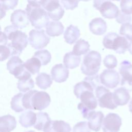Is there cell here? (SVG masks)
<instances>
[{
	"mask_svg": "<svg viewBox=\"0 0 132 132\" xmlns=\"http://www.w3.org/2000/svg\"><path fill=\"white\" fill-rule=\"evenodd\" d=\"M4 33L8 40L11 41L7 44L11 51V56H19L28 44L27 35L13 25L6 26Z\"/></svg>",
	"mask_w": 132,
	"mask_h": 132,
	"instance_id": "6da1fadb",
	"label": "cell"
},
{
	"mask_svg": "<svg viewBox=\"0 0 132 132\" xmlns=\"http://www.w3.org/2000/svg\"><path fill=\"white\" fill-rule=\"evenodd\" d=\"M31 24L36 29H42L49 23V16L40 4L28 3L25 9Z\"/></svg>",
	"mask_w": 132,
	"mask_h": 132,
	"instance_id": "7a4b0ae2",
	"label": "cell"
},
{
	"mask_svg": "<svg viewBox=\"0 0 132 132\" xmlns=\"http://www.w3.org/2000/svg\"><path fill=\"white\" fill-rule=\"evenodd\" d=\"M103 44L105 48L112 50L118 54H122L128 49L129 43L125 37L111 32L104 36Z\"/></svg>",
	"mask_w": 132,
	"mask_h": 132,
	"instance_id": "3957f363",
	"label": "cell"
},
{
	"mask_svg": "<svg viewBox=\"0 0 132 132\" xmlns=\"http://www.w3.org/2000/svg\"><path fill=\"white\" fill-rule=\"evenodd\" d=\"M101 63L100 53L97 51H91L85 55L81 65V71L86 75H94L98 72Z\"/></svg>",
	"mask_w": 132,
	"mask_h": 132,
	"instance_id": "277c9868",
	"label": "cell"
},
{
	"mask_svg": "<svg viewBox=\"0 0 132 132\" xmlns=\"http://www.w3.org/2000/svg\"><path fill=\"white\" fill-rule=\"evenodd\" d=\"M81 100L77 106L78 109L80 110L84 118L88 119L89 115L96 108L97 105V100L95 98L93 92L90 91H85L80 95Z\"/></svg>",
	"mask_w": 132,
	"mask_h": 132,
	"instance_id": "5b68a950",
	"label": "cell"
},
{
	"mask_svg": "<svg viewBox=\"0 0 132 132\" xmlns=\"http://www.w3.org/2000/svg\"><path fill=\"white\" fill-rule=\"evenodd\" d=\"M7 68L9 73L19 80L31 78L30 73L26 69L24 63L19 56H12L7 63Z\"/></svg>",
	"mask_w": 132,
	"mask_h": 132,
	"instance_id": "8992f818",
	"label": "cell"
},
{
	"mask_svg": "<svg viewBox=\"0 0 132 132\" xmlns=\"http://www.w3.org/2000/svg\"><path fill=\"white\" fill-rule=\"evenodd\" d=\"M95 94L101 107L113 110L118 107L114 102L113 93L104 86H98L95 89Z\"/></svg>",
	"mask_w": 132,
	"mask_h": 132,
	"instance_id": "52a82bcc",
	"label": "cell"
},
{
	"mask_svg": "<svg viewBox=\"0 0 132 132\" xmlns=\"http://www.w3.org/2000/svg\"><path fill=\"white\" fill-rule=\"evenodd\" d=\"M40 5L46 10L50 18L54 21L59 20L64 15V10L59 0H41Z\"/></svg>",
	"mask_w": 132,
	"mask_h": 132,
	"instance_id": "ba28073f",
	"label": "cell"
},
{
	"mask_svg": "<svg viewBox=\"0 0 132 132\" xmlns=\"http://www.w3.org/2000/svg\"><path fill=\"white\" fill-rule=\"evenodd\" d=\"M28 40L30 45L36 50L42 49L45 47L50 41L44 30L32 29L29 33Z\"/></svg>",
	"mask_w": 132,
	"mask_h": 132,
	"instance_id": "9c48e42d",
	"label": "cell"
},
{
	"mask_svg": "<svg viewBox=\"0 0 132 132\" xmlns=\"http://www.w3.org/2000/svg\"><path fill=\"white\" fill-rule=\"evenodd\" d=\"M119 73L122 77L121 85L128 91H132V64L128 60L120 63Z\"/></svg>",
	"mask_w": 132,
	"mask_h": 132,
	"instance_id": "30bf717a",
	"label": "cell"
},
{
	"mask_svg": "<svg viewBox=\"0 0 132 132\" xmlns=\"http://www.w3.org/2000/svg\"><path fill=\"white\" fill-rule=\"evenodd\" d=\"M50 103L51 97L47 92L35 90L30 99V104L32 109L43 110L50 105Z\"/></svg>",
	"mask_w": 132,
	"mask_h": 132,
	"instance_id": "8fae6325",
	"label": "cell"
},
{
	"mask_svg": "<svg viewBox=\"0 0 132 132\" xmlns=\"http://www.w3.org/2000/svg\"><path fill=\"white\" fill-rule=\"evenodd\" d=\"M122 125V119L117 113H109L104 118L102 124L103 132H119Z\"/></svg>",
	"mask_w": 132,
	"mask_h": 132,
	"instance_id": "7c38bea8",
	"label": "cell"
},
{
	"mask_svg": "<svg viewBox=\"0 0 132 132\" xmlns=\"http://www.w3.org/2000/svg\"><path fill=\"white\" fill-rule=\"evenodd\" d=\"M101 83L109 89H114L120 82L118 72L112 69L104 70L100 75Z\"/></svg>",
	"mask_w": 132,
	"mask_h": 132,
	"instance_id": "4fadbf2b",
	"label": "cell"
},
{
	"mask_svg": "<svg viewBox=\"0 0 132 132\" xmlns=\"http://www.w3.org/2000/svg\"><path fill=\"white\" fill-rule=\"evenodd\" d=\"M102 15L106 19L116 18L120 12L118 7L110 0H106L102 3L96 8Z\"/></svg>",
	"mask_w": 132,
	"mask_h": 132,
	"instance_id": "5bb4252c",
	"label": "cell"
},
{
	"mask_svg": "<svg viewBox=\"0 0 132 132\" xmlns=\"http://www.w3.org/2000/svg\"><path fill=\"white\" fill-rule=\"evenodd\" d=\"M10 21L13 25L18 28L26 27L29 23V20L25 10L18 9L11 14Z\"/></svg>",
	"mask_w": 132,
	"mask_h": 132,
	"instance_id": "9a60e30c",
	"label": "cell"
},
{
	"mask_svg": "<svg viewBox=\"0 0 132 132\" xmlns=\"http://www.w3.org/2000/svg\"><path fill=\"white\" fill-rule=\"evenodd\" d=\"M53 80L55 82L61 83L65 81L69 77V71L62 64H57L54 65L51 71Z\"/></svg>",
	"mask_w": 132,
	"mask_h": 132,
	"instance_id": "2e32d148",
	"label": "cell"
},
{
	"mask_svg": "<svg viewBox=\"0 0 132 132\" xmlns=\"http://www.w3.org/2000/svg\"><path fill=\"white\" fill-rule=\"evenodd\" d=\"M70 124L62 120H54L46 125L43 132H71Z\"/></svg>",
	"mask_w": 132,
	"mask_h": 132,
	"instance_id": "e0dca14e",
	"label": "cell"
},
{
	"mask_svg": "<svg viewBox=\"0 0 132 132\" xmlns=\"http://www.w3.org/2000/svg\"><path fill=\"white\" fill-rule=\"evenodd\" d=\"M104 118V114L101 111L92 112L87 119L89 128L94 131H98L102 125Z\"/></svg>",
	"mask_w": 132,
	"mask_h": 132,
	"instance_id": "ac0fdd59",
	"label": "cell"
},
{
	"mask_svg": "<svg viewBox=\"0 0 132 132\" xmlns=\"http://www.w3.org/2000/svg\"><path fill=\"white\" fill-rule=\"evenodd\" d=\"M130 96L128 90L124 87H120L114 90L113 92V98L117 106H124L129 101Z\"/></svg>",
	"mask_w": 132,
	"mask_h": 132,
	"instance_id": "d6986e66",
	"label": "cell"
},
{
	"mask_svg": "<svg viewBox=\"0 0 132 132\" xmlns=\"http://www.w3.org/2000/svg\"><path fill=\"white\" fill-rule=\"evenodd\" d=\"M106 22L101 18L93 19L89 23V29L91 32L95 35H102L107 30Z\"/></svg>",
	"mask_w": 132,
	"mask_h": 132,
	"instance_id": "ffe728a7",
	"label": "cell"
},
{
	"mask_svg": "<svg viewBox=\"0 0 132 132\" xmlns=\"http://www.w3.org/2000/svg\"><path fill=\"white\" fill-rule=\"evenodd\" d=\"M16 126V121L14 116L7 114L0 118V132H11Z\"/></svg>",
	"mask_w": 132,
	"mask_h": 132,
	"instance_id": "44dd1931",
	"label": "cell"
},
{
	"mask_svg": "<svg viewBox=\"0 0 132 132\" xmlns=\"http://www.w3.org/2000/svg\"><path fill=\"white\" fill-rule=\"evenodd\" d=\"M36 119L37 114L31 110H27L20 116L19 122L23 127L28 128L35 125Z\"/></svg>",
	"mask_w": 132,
	"mask_h": 132,
	"instance_id": "7402d4cb",
	"label": "cell"
},
{
	"mask_svg": "<svg viewBox=\"0 0 132 132\" xmlns=\"http://www.w3.org/2000/svg\"><path fill=\"white\" fill-rule=\"evenodd\" d=\"M80 35V30L78 27L76 26L70 25L64 31L63 37L67 43L72 44L77 40Z\"/></svg>",
	"mask_w": 132,
	"mask_h": 132,
	"instance_id": "603a6c76",
	"label": "cell"
},
{
	"mask_svg": "<svg viewBox=\"0 0 132 132\" xmlns=\"http://www.w3.org/2000/svg\"><path fill=\"white\" fill-rule=\"evenodd\" d=\"M64 30V26L59 21L49 22L46 26V33L50 37H56L61 35Z\"/></svg>",
	"mask_w": 132,
	"mask_h": 132,
	"instance_id": "cb8c5ba5",
	"label": "cell"
},
{
	"mask_svg": "<svg viewBox=\"0 0 132 132\" xmlns=\"http://www.w3.org/2000/svg\"><path fill=\"white\" fill-rule=\"evenodd\" d=\"M80 60V56L75 55L73 52L66 53L63 57L64 66L71 69H75L78 67Z\"/></svg>",
	"mask_w": 132,
	"mask_h": 132,
	"instance_id": "d4e9b609",
	"label": "cell"
},
{
	"mask_svg": "<svg viewBox=\"0 0 132 132\" xmlns=\"http://www.w3.org/2000/svg\"><path fill=\"white\" fill-rule=\"evenodd\" d=\"M53 80L51 76L45 73H39L36 77L37 86L41 89H46L52 84Z\"/></svg>",
	"mask_w": 132,
	"mask_h": 132,
	"instance_id": "484cf974",
	"label": "cell"
},
{
	"mask_svg": "<svg viewBox=\"0 0 132 132\" xmlns=\"http://www.w3.org/2000/svg\"><path fill=\"white\" fill-rule=\"evenodd\" d=\"M51 121V119L47 113L39 112L37 113V119L34 128L38 130H43L46 125Z\"/></svg>",
	"mask_w": 132,
	"mask_h": 132,
	"instance_id": "4316f807",
	"label": "cell"
},
{
	"mask_svg": "<svg viewBox=\"0 0 132 132\" xmlns=\"http://www.w3.org/2000/svg\"><path fill=\"white\" fill-rule=\"evenodd\" d=\"M41 65L40 61L37 58L34 56L28 59L24 63V66L26 69L33 75L39 72Z\"/></svg>",
	"mask_w": 132,
	"mask_h": 132,
	"instance_id": "83f0119b",
	"label": "cell"
},
{
	"mask_svg": "<svg viewBox=\"0 0 132 132\" xmlns=\"http://www.w3.org/2000/svg\"><path fill=\"white\" fill-rule=\"evenodd\" d=\"M90 50V45L88 42L84 39L78 40L73 46V52L76 55L80 56L87 54Z\"/></svg>",
	"mask_w": 132,
	"mask_h": 132,
	"instance_id": "f1b7e54d",
	"label": "cell"
},
{
	"mask_svg": "<svg viewBox=\"0 0 132 132\" xmlns=\"http://www.w3.org/2000/svg\"><path fill=\"white\" fill-rule=\"evenodd\" d=\"M94 88L91 85L84 80L78 83H77L74 87V93L77 98H79L80 94L85 91H90L93 92Z\"/></svg>",
	"mask_w": 132,
	"mask_h": 132,
	"instance_id": "f546056e",
	"label": "cell"
},
{
	"mask_svg": "<svg viewBox=\"0 0 132 132\" xmlns=\"http://www.w3.org/2000/svg\"><path fill=\"white\" fill-rule=\"evenodd\" d=\"M22 93H19L12 97L10 103L11 108L16 112H21L26 110L23 107L22 103V98L23 96Z\"/></svg>",
	"mask_w": 132,
	"mask_h": 132,
	"instance_id": "4dcf8cb0",
	"label": "cell"
},
{
	"mask_svg": "<svg viewBox=\"0 0 132 132\" xmlns=\"http://www.w3.org/2000/svg\"><path fill=\"white\" fill-rule=\"evenodd\" d=\"M19 0H0L1 19L5 16L6 12L9 9H13L18 5Z\"/></svg>",
	"mask_w": 132,
	"mask_h": 132,
	"instance_id": "1f68e13d",
	"label": "cell"
},
{
	"mask_svg": "<svg viewBox=\"0 0 132 132\" xmlns=\"http://www.w3.org/2000/svg\"><path fill=\"white\" fill-rule=\"evenodd\" d=\"M37 58L41 62L42 65L47 64L51 60V54L46 50H41L36 52L33 56Z\"/></svg>",
	"mask_w": 132,
	"mask_h": 132,
	"instance_id": "d6a6232c",
	"label": "cell"
},
{
	"mask_svg": "<svg viewBox=\"0 0 132 132\" xmlns=\"http://www.w3.org/2000/svg\"><path fill=\"white\" fill-rule=\"evenodd\" d=\"M34 81L31 78L19 80L17 84L18 89L20 91L22 92H26L27 91H30L31 89L34 88Z\"/></svg>",
	"mask_w": 132,
	"mask_h": 132,
	"instance_id": "836d02e7",
	"label": "cell"
},
{
	"mask_svg": "<svg viewBox=\"0 0 132 132\" xmlns=\"http://www.w3.org/2000/svg\"><path fill=\"white\" fill-rule=\"evenodd\" d=\"M120 34L129 41H132V25L125 23L122 25L120 29Z\"/></svg>",
	"mask_w": 132,
	"mask_h": 132,
	"instance_id": "e575fe53",
	"label": "cell"
},
{
	"mask_svg": "<svg viewBox=\"0 0 132 132\" xmlns=\"http://www.w3.org/2000/svg\"><path fill=\"white\" fill-rule=\"evenodd\" d=\"M104 65L108 69H111L117 66L118 61L117 58L113 55H108L103 60Z\"/></svg>",
	"mask_w": 132,
	"mask_h": 132,
	"instance_id": "d590c367",
	"label": "cell"
},
{
	"mask_svg": "<svg viewBox=\"0 0 132 132\" xmlns=\"http://www.w3.org/2000/svg\"><path fill=\"white\" fill-rule=\"evenodd\" d=\"M120 7L122 12L128 15L132 14V0H121Z\"/></svg>",
	"mask_w": 132,
	"mask_h": 132,
	"instance_id": "8d00e7d4",
	"label": "cell"
},
{
	"mask_svg": "<svg viewBox=\"0 0 132 132\" xmlns=\"http://www.w3.org/2000/svg\"><path fill=\"white\" fill-rule=\"evenodd\" d=\"M34 92L35 90H30L23 95L22 98V103L23 107L25 109H32L30 104V99Z\"/></svg>",
	"mask_w": 132,
	"mask_h": 132,
	"instance_id": "74e56055",
	"label": "cell"
},
{
	"mask_svg": "<svg viewBox=\"0 0 132 132\" xmlns=\"http://www.w3.org/2000/svg\"><path fill=\"white\" fill-rule=\"evenodd\" d=\"M88 122L81 121L76 123L73 127V132H90Z\"/></svg>",
	"mask_w": 132,
	"mask_h": 132,
	"instance_id": "f35d334b",
	"label": "cell"
},
{
	"mask_svg": "<svg viewBox=\"0 0 132 132\" xmlns=\"http://www.w3.org/2000/svg\"><path fill=\"white\" fill-rule=\"evenodd\" d=\"M84 80L89 82L93 87L94 89H96V88L100 86L101 83L100 76L97 74L86 77L84 78Z\"/></svg>",
	"mask_w": 132,
	"mask_h": 132,
	"instance_id": "ab89813d",
	"label": "cell"
},
{
	"mask_svg": "<svg viewBox=\"0 0 132 132\" xmlns=\"http://www.w3.org/2000/svg\"><path fill=\"white\" fill-rule=\"evenodd\" d=\"M79 1V0H61V3L67 10H73L78 7Z\"/></svg>",
	"mask_w": 132,
	"mask_h": 132,
	"instance_id": "60d3db41",
	"label": "cell"
},
{
	"mask_svg": "<svg viewBox=\"0 0 132 132\" xmlns=\"http://www.w3.org/2000/svg\"><path fill=\"white\" fill-rule=\"evenodd\" d=\"M116 21L119 24L129 23L131 21V16L130 15L126 14L122 11H120L119 14L116 17Z\"/></svg>",
	"mask_w": 132,
	"mask_h": 132,
	"instance_id": "b9f144b4",
	"label": "cell"
},
{
	"mask_svg": "<svg viewBox=\"0 0 132 132\" xmlns=\"http://www.w3.org/2000/svg\"><path fill=\"white\" fill-rule=\"evenodd\" d=\"M1 50V61H3L5 60L8 57L11 56V53L10 48L7 46L4 45H0Z\"/></svg>",
	"mask_w": 132,
	"mask_h": 132,
	"instance_id": "7bdbcfd3",
	"label": "cell"
},
{
	"mask_svg": "<svg viewBox=\"0 0 132 132\" xmlns=\"http://www.w3.org/2000/svg\"><path fill=\"white\" fill-rule=\"evenodd\" d=\"M7 40L8 39L5 34L3 32H1V40H0V43L1 45H6L7 44Z\"/></svg>",
	"mask_w": 132,
	"mask_h": 132,
	"instance_id": "ee69618b",
	"label": "cell"
},
{
	"mask_svg": "<svg viewBox=\"0 0 132 132\" xmlns=\"http://www.w3.org/2000/svg\"><path fill=\"white\" fill-rule=\"evenodd\" d=\"M28 3H36L40 4L41 0H27Z\"/></svg>",
	"mask_w": 132,
	"mask_h": 132,
	"instance_id": "f6af8a7d",
	"label": "cell"
},
{
	"mask_svg": "<svg viewBox=\"0 0 132 132\" xmlns=\"http://www.w3.org/2000/svg\"><path fill=\"white\" fill-rule=\"evenodd\" d=\"M129 53L132 55V41L129 43V47H128V49Z\"/></svg>",
	"mask_w": 132,
	"mask_h": 132,
	"instance_id": "bcb514c9",
	"label": "cell"
},
{
	"mask_svg": "<svg viewBox=\"0 0 132 132\" xmlns=\"http://www.w3.org/2000/svg\"><path fill=\"white\" fill-rule=\"evenodd\" d=\"M128 108H129V110L130 112L132 113V98L129 103V105H128Z\"/></svg>",
	"mask_w": 132,
	"mask_h": 132,
	"instance_id": "7dc6e473",
	"label": "cell"
},
{
	"mask_svg": "<svg viewBox=\"0 0 132 132\" xmlns=\"http://www.w3.org/2000/svg\"><path fill=\"white\" fill-rule=\"evenodd\" d=\"M79 1H84V2H87V1H90V0H79Z\"/></svg>",
	"mask_w": 132,
	"mask_h": 132,
	"instance_id": "c3c4849f",
	"label": "cell"
},
{
	"mask_svg": "<svg viewBox=\"0 0 132 132\" xmlns=\"http://www.w3.org/2000/svg\"><path fill=\"white\" fill-rule=\"evenodd\" d=\"M26 132H36V131H33V130H29V131H26Z\"/></svg>",
	"mask_w": 132,
	"mask_h": 132,
	"instance_id": "681fc988",
	"label": "cell"
},
{
	"mask_svg": "<svg viewBox=\"0 0 132 132\" xmlns=\"http://www.w3.org/2000/svg\"><path fill=\"white\" fill-rule=\"evenodd\" d=\"M112 1H120V0H112Z\"/></svg>",
	"mask_w": 132,
	"mask_h": 132,
	"instance_id": "f907efd6",
	"label": "cell"
}]
</instances>
